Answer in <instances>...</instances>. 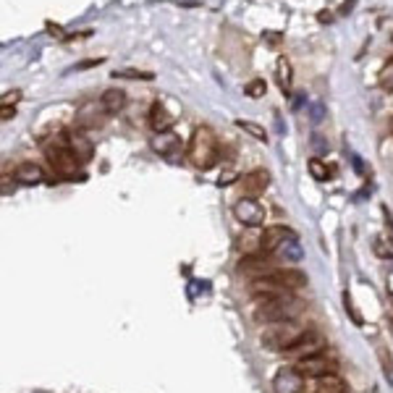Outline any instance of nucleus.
I'll return each instance as SVG.
<instances>
[{
	"label": "nucleus",
	"mask_w": 393,
	"mask_h": 393,
	"mask_svg": "<svg viewBox=\"0 0 393 393\" xmlns=\"http://www.w3.org/2000/svg\"><path fill=\"white\" fill-rule=\"evenodd\" d=\"M116 77H128V79H142V82H150L153 79V74H147V71H116Z\"/></svg>",
	"instance_id": "obj_24"
},
{
	"label": "nucleus",
	"mask_w": 393,
	"mask_h": 393,
	"mask_svg": "<svg viewBox=\"0 0 393 393\" xmlns=\"http://www.w3.org/2000/svg\"><path fill=\"white\" fill-rule=\"evenodd\" d=\"M123 105H126V94L121 92V89H105V92L100 94V108H103V113H108V116L121 113L123 111Z\"/></svg>",
	"instance_id": "obj_15"
},
{
	"label": "nucleus",
	"mask_w": 393,
	"mask_h": 393,
	"mask_svg": "<svg viewBox=\"0 0 393 393\" xmlns=\"http://www.w3.org/2000/svg\"><path fill=\"white\" fill-rule=\"evenodd\" d=\"M244 92H247L249 97H255V94H262V92H265V82H262V79H257V82H252V84L244 87Z\"/></svg>",
	"instance_id": "obj_25"
},
{
	"label": "nucleus",
	"mask_w": 393,
	"mask_h": 393,
	"mask_svg": "<svg viewBox=\"0 0 393 393\" xmlns=\"http://www.w3.org/2000/svg\"><path fill=\"white\" fill-rule=\"evenodd\" d=\"M176 123V116L165 111V103L162 100H155L153 108H150V126L162 134V131H171V126Z\"/></svg>",
	"instance_id": "obj_14"
},
{
	"label": "nucleus",
	"mask_w": 393,
	"mask_h": 393,
	"mask_svg": "<svg viewBox=\"0 0 393 393\" xmlns=\"http://www.w3.org/2000/svg\"><path fill=\"white\" fill-rule=\"evenodd\" d=\"M218 153H221V142H218L213 128L210 126L194 128V134H192L187 147L189 162L194 168H199V171H207V168H213L215 162H218Z\"/></svg>",
	"instance_id": "obj_2"
},
{
	"label": "nucleus",
	"mask_w": 393,
	"mask_h": 393,
	"mask_svg": "<svg viewBox=\"0 0 393 393\" xmlns=\"http://www.w3.org/2000/svg\"><path fill=\"white\" fill-rule=\"evenodd\" d=\"M388 301H391V304H393V294H388Z\"/></svg>",
	"instance_id": "obj_28"
},
{
	"label": "nucleus",
	"mask_w": 393,
	"mask_h": 393,
	"mask_svg": "<svg viewBox=\"0 0 393 393\" xmlns=\"http://www.w3.org/2000/svg\"><path fill=\"white\" fill-rule=\"evenodd\" d=\"M13 116V108H3V121H9Z\"/></svg>",
	"instance_id": "obj_27"
},
{
	"label": "nucleus",
	"mask_w": 393,
	"mask_h": 393,
	"mask_svg": "<svg viewBox=\"0 0 393 393\" xmlns=\"http://www.w3.org/2000/svg\"><path fill=\"white\" fill-rule=\"evenodd\" d=\"M307 391V380L299 370L294 367H281L273 377V393H304Z\"/></svg>",
	"instance_id": "obj_8"
},
{
	"label": "nucleus",
	"mask_w": 393,
	"mask_h": 393,
	"mask_svg": "<svg viewBox=\"0 0 393 393\" xmlns=\"http://www.w3.org/2000/svg\"><path fill=\"white\" fill-rule=\"evenodd\" d=\"M45 157H48L52 173H55L58 179H77L79 176V165H82V160H79L77 153L71 150L69 137H63V134L52 137L50 142L45 145Z\"/></svg>",
	"instance_id": "obj_3"
},
{
	"label": "nucleus",
	"mask_w": 393,
	"mask_h": 393,
	"mask_svg": "<svg viewBox=\"0 0 393 393\" xmlns=\"http://www.w3.org/2000/svg\"><path fill=\"white\" fill-rule=\"evenodd\" d=\"M275 270H281V267H275V262L270 260V255H265V252L244 255L239 260V273L249 275L252 281H255V278H265V275H273Z\"/></svg>",
	"instance_id": "obj_7"
},
{
	"label": "nucleus",
	"mask_w": 393,
	"mask_h": 393,
	"mask_svg": "<svg viewBox=\"0 0 393 393\" xmlns=\"http://www.w3.org/2000/svg\"><path fill=\"white\" fill-rule=\"evenodd\" d=\"M13 181L21 184V187H35V184H43L45 181V171L40 162H18L13 168Z\"/></svg>",
	"instance_id": "obj_11"
},
{
	"label": "nucleus",
	"mask_w": 393,
	"mask_h": 393,
	"mask_svg": "<svg viewBox=\"0 0 393 393\" xmlns=\"http://www.w3.org/2000/svg\"><path fill=\"white\" fill-rule=\"evenodd\" d=\"M153 150L160 157H165V160H176L181 155V139L173 134V131H162V134H157L153 142Z\"/></svg>",
	"instance_id": "obj_12"
},
{
	"label": "nucleus",
	"mask_w": 393,
	"mask_h": 393,
	"mask_svg": "<svg viewBox=\"0 0 393 393\" xmlns=\"http://www.w3.org/2000/svg\"><path fill=\"white\" fill-rule=\"evenodd\" d=\"M21 97V92L18 89H13V92H9V94H3V108H9V105H13Z\"/></svg>",
	"instance_id": "obj_26"
},
{
	"label": "nucleus",
	"mask_w": 393,
	"mask_h": 393,
	"mask_svg": "<svg viewBox=\"0 0 393 393\" xmlns=\"http://www.w3.org/2000/svg\"><path fill=\"white\" fill-rule=\"evenodd\" d=\"M307 333V328L299 325L297 320H286V323L270 325L265 333H262V346L270 351H289L294 343L299 341L301 336Z\"/></svg>",
	"instance_id": "obj_4"
},
{
	"label": "nucleus",
	"mask_w": 393,
	"mask_h": 393,
	"mask_svg": "<svg viewBox=\"0 0 393 393\" xmlns=\"http://www.w3.org/2000/svg\"><path fill=\"white\" fill-rule=\"evenodd\" d=\"M255 323L275 325L286 323L301 312V301L294 299V294H267V297H255Z\"/></svg>",
	"instance_id": "obj_1"
},
{
	"label": "nucleus",
	"mask_w": 393,
	"mask_h": 393,
	"mask_svg": "<svg viewBox=\"0 0 393 393\" xmlns=\"http://www.w3.org/2000/svg\"><path fill=\"white\" fill-rule=\"evenodd\" d=\"M294 367L299 370L301 375L307 377H323V375H338V359L328 351H320V354H312V357H304V359H297Z\"/></svg>",
	"instance_id": "obj_5"
},
{
	"label": "nucleus",
	"mask_w": 393,
	"mask_h": 393,
	"mask_svg": "<svg viewBox=\"0 0 393 393\" xmlns=\"http://www.w3.org/2000/svg\"><path fill=\"white\" fill-rule=\"evenodd\" d=\"M278 84L283 87V89H289L291 87V66L289 60H278Z\"/></svg>",
	"instance_id": "obj_22"
},
{
	"label": "nucleus",
	"mask_w": 393,
	"mask_h": 393,
	"mask_svg": "<svg viewBox=\"0 0 393 393\" xmlns=\"http://www.w3.org/2000/svg\"><path fill=\"white\" fill-rule=\"evenodd\" d=\"M372 252H375V257H380V260H393V239L377 236V239L372 241Z\"/></svg>",
	"instance_id": "obj_19"
},
{
	"label": "nucleus",
	"mask_w": 393,
	"mask_h": 393,
	"mask_svg": "<svg viewBox=\"0 0 393 393\" xmlns=\"http://www.w3.org/2000/svg\"><path fill=\"white\" fill-rule=\"evenodd\" d=\"M233 215L247 228H262V223H265V207L262 202H257V196H241L233 205Z\"/></svg>",
	"instance_id": "obj_6"
},
{
	"label": "nucleus",
	"mask_w": 393,
	"mask_h": 393,
	"mask_svg": "<svg viewBox=\"0 0 393 393\" xmlns=\"http://www.w3.org/2000/svg\"><path fill=\"white\" fill-rule=\"evenodd\" d=\"M391 134H393V121H391Z\"/></svg>",
	"instance_id": "obj_29"
},
{
	"label": "nucleus",
	"mask_w": 393,
	"mask_h": 393,
	"mask_svg": "<svg viewBox=\"0 0 393 393\" xmlns=\"http://www.w3.org/2000/svg\"><path fill=\"white\" fill-rule=\"evenodd\" d=\"M380 84H383V89L393 92V60H391V63H385L383 74H380Z\"/></svg>",
	"instance_id": "obj_23"
},
{
	"label": "nucleus",
	"mask_w": 393,
	"mask_h": 393,
	"mask_svg": "<svg viewBox=\"0 0 393 393\" xmlns=\"http://www.w3.org/2000/svg\"><path fill=\"white\" fill-rule=\"evenodd\" d=\"M236 126H239L241 131H247V134H252L255 139H260V142H267L265 128L257 126V123H252V121H236Z\"/></svg>",
	"instance_id": "obj_21"
},
{
	"label": "nucleus",
	"mask_w": 393,
	"mask_h": 393,
	"mask_svg": "<svg viewBox=\"0 0 393 393\" xmlns=\"http://www.w3.org/2000/svg\"><path fill=\"white\" fill-rule=\"evenodd\" d=\"M239 184H241V192H244L247 196H257L267 189V184H270V173L262 171V168H257V171H252V173H244V176L239 179Z\"/></svg>",
	"instance_id": "obj_13"
},
{
	"label": "nucleus",
	"mask_w": 393,
	"mask_h": 393,
	"mask_svg": "<svg viewBox=\"0 0 393 393\" xmlns=\"http://www.w3.org/2000/svg\"><path fill=\"white\" fill-rule=\"evenodd\" d=\"M317 393H349V385L338 375H323L317 377Z\"/></svg>",
	"instance_id": "obj_18"
},
{
	"label": "nucleus",
	"mask_w": 393,
	"mask_h": 393,
	"mask_svg": "<svg viewBox=\"0 0 393 393\" xmlns=\"http://www.w3.org/2000/svg\"><path fill=\"white\" fill-rule=\"evenodd\" d=\"M278 278H281L283 286L289 291H299L307 286V275L301 273V270H297V267H281V270H278Z\"/></svg>",
	"instance_id": "obj_16"
},
{
	"label": "nucleus",
	"mask_w": 393,
	"mask_h": 393,
	"mask_svg": "<svg viewBox=\"0 0 393 393\" xmlns=\"http://www.w3.org/2000/svg\"><path fill=\"white\" fill-rule=\"evenodd\" d=\"M328 349V343H325V338L317 331H312V328H307V333L301 336L299 341L294 343L289 351H283L286 357H297V359H304V357H312V354H320V351Z\"/></svg>",
	"instance_id": "obj_9"
},
{
	"label": "nucleus",
	"mask_w": 393,
	"mask_h": 393,
	"mask_svg": "<svg viewBox=\"0 0 393 393\" xmlns=\"http://www.w3.org/2000/svg\"><path fill=\"white\" fill-rule=\"evenodd\" d=\"M309 173H312V179H317V181H325L333 176V171L325 168V162L320 160V157H312V160H309Z\"/></svg>",
	"instance_id": "obj_20"
},
{
	"label": "nucleus",
	"mask_w": 393,
	"mask_h": 393,
	"mask_svg": "<svg viewBox=\"0 0 393 393\" xmlns=\"http://www.w3.org/2000/svg\"><path fill=\"white\" fill-rule=\"evenodd\" d=\"M69 145H71V150L77 153V157L82 162H87L89 157L94 155V147H92V142L84 137V134H71L69 137Z\"/></svg>",
	"instance_id": "obj_17"
},
{
	"label": "nucleus",
	"mask_w": 393,
	"mask_h": 393,
	"mask_svg": "<svg viewBox=\"0 0 393 393\" xmlns=\"http://www.w3.org/2000/svg\"><path fill=\"white\" fill-rule=\"evenodd\" d=\"M297 239V233L286 228V226H267L262 231V252L265 255H273V252H281L289 241Z\"/></svg>",
	"instance_id": "obj_10"
}]
</instances>
